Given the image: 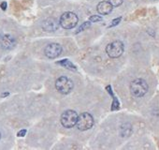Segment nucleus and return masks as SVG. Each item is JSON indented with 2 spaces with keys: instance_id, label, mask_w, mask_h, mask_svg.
I'll use <instances>...</instances> for the list:
<instances>
[{
  "instance_id": "12",
  "label": "nucleus",
  "mask_w": 159,
  "mask_h": 150,
  "mask_svg": "<svg viewBox=\"0 0 159 150\" xmlns=\"http://www.w3.org/2000/svg\"><path fill=\"white\" fill-rule=\"evenodd\" d=\"M132 132V127L130 124H124L121 127V135L122 137H129Z\"/></svg>"
},
{
  "instance_id": "11",
  "label": "nucleus",
  "mask_w": 159,
  "mask_h": 150,
  "mask_svg": "<svg viewBox=\"0 0 159 150\" xmlns=\"http://www.w3.org/2000/svg\"><path fill=\"white\" fill-rule=\"evenodd\" d=\"M56 64H58V65H60V66H62V67H64V68H66V69H70V70L77 71L76 66L73 65L72 62L70 61L69 59H62V60H60V61H57Z\"/></svg>"
},
{
  "instance_id": "13",
  "label": "nucleus",
  "mask_w": 159,
  "mask_h": 150,
  "mask_svg": "<svg viewBox=\"0 0 159 150\" xmlns=\"http://www.w3.org/2000/svg\"><path fill=\"white\" fill-rule=\"evenodd\" d=\"M90 27H91V22H90V21H88V22H84L83 23H81V26H80V27L78 28V30H77V32H76V33L82 32L83 30H85V29L89 28Z\"/></svg>"
},
{
  "instance_id": "8",
  "label": "nucleus",
  "mask_w": 159,
  "mask_h": 150,
  "mask_svg": "<svg viewBox=\"0 0 159 150\" xmlns=\"http://www.w3.org/2000/svg\"><path fill=\"white\" fill-rule=\"evenodd\" d=\"M59 23L54 18H48L42 22V29L46 32H54L58 29Z\"/></svg>"
},
{
  "instance_id": "9",
  "label": "nucleus",
  "mask_w": 159,
  "mask_h": 150,
  "mask_svg": "<svg viewBox=\"0 0 159 150\" xmlns=\"http://www.w3.org/2000/svg\"><path fill=\"white\" fill-rule=\"evenodd\" d=\"M16 45V40L10 35H4L0 39V46L5 50H10Z\"/></svg>"
},
{
  "instance_id": "1",
  "label": "nucleus",
  "mask_w": 159,
  "mask_h": 150,
  "mask_svg": "<svg viewBox=\"0 0 159 150\" xmlns=\"http://www.w3.org/2000/svg\"><path fill=\"white\" fill-rule=\"evenodd\" d=\"M149 86L145 80L135 79L130 84V93L135 98H141L148 92Z\"/></svg>"
},
{
  "instance_id": "6",
  "label": "nucleus",
  "mask_w": 159,
  "mask_h": 150,
  "mask_svg": "<svg viewBox=\"0 0 159 150\" xmlns=\"http://www.w3.org/2000/svg\"><path fill=\"white\" fill-rule=\"evenodd\" d=\"M73 86H74L73 82L66 76H60L55 81V88L59 93L64 95L70 94L72 91Z\"/></svg>"
},
{
  "instance_id": "10",
  "label": "nucleus",
  "mask_w": 159,
  "mask_h": 150,
  "mask_svg": "<svg viewBox=\"0 0 159 150\" xmlns=\"http://www.w3.org/2000/svg\"><path fill=\"white\" fill-rule=\"evenodd\" d=\"M112 5L109 1H101L97 7V10L101 15H108L112 11Z\"/></svg>"
},
{
  "instance_id": "4",
  "label": "nucleus",
  "mask_w": 159,
  "mask_h": 150,
  "mask_svg": "<svg viewBox=\"0 0 159 150\" xmlns=\"http://www.w3.org/2000/svg\"><path fill=\"white\" fill-rule=\"evenodd\" d=\"M79 115L73 110H66L61 115V124L66 129H71L76 126Z\"/></svg>"
},
{
  "instance_id": "19",
  "label": "nucleus",
  "mask_w": 159,
  "mask_h": 150,
  "mask_svg": "<svg viewBox=\"0 0 159 150\" xmlns=\"http://www.w3.org/2000/svg\"><path fill=\"white\" fill-rule=\"evenodd\" d=\"M6 96H9V93H4L1 95V97H6Z\"/></svg>"
},
{
  "instance_id": "18",
  "label": "nucleus",
  "mask_w": 159,
  "mask_h": 150,
  "mask_svg": "<svg viewBox=\"0 0 159 150\" xmlns=\"http://www.w3.org/2000/svg\"><path fill=\"white\" fill-rule=\"evenodd\" d=\"M7 6H8V4H7V2H5V1L0 4V8H1L3 10H7Z\"/></svg>"
},
{
  "instance_id": "17",
  "label": "nucleus",
  "mask_w": 159,
  "mask_h": 150,
  "mask_svg": "<svg viewBox=\"0 0 159 150\" xmlns=\"http://www.w3.org/2000/svg\"><path fill=\"white\" fill-rule=\"evenodd\" d=\"M26 134V130H22V131H20L17 133V136H19V137H24Z\"/></svg>"
},
{
  "instance_id": "14",
  "label": "nucleus",
  "mask_w": 159,
  "mask_h": 150,
  "mask_svg": "<svg viewBox=\"0 0 159 150\" xmlns=\"http://www.w3.org/2000/svg\"><path fill=\"white\" fill-rule=\"evenodd\" d=\"M112 7H119L123 4V0H108Z\"/></svg>"
},
{
  "instance_id": "15",
  "label": "nucleus",
  "mask_w": 159,
  "mask_h": 150,
  "mask_svg": "<svg viewBox=\"0 0 159 150\" xmlns=\"http://www.w3.org/2000/svg\"><path fill=\"white\" fill-rule=\"evenodd\" d=\"M90 22H93V23H97V22H101L102 21V17L98 16V15H92L89 19Z\"/></svg>"
},
{
  "instance_id": "16",
  "label": "nucleus",
  "mask_w": 159,
  "mask_h": 150,
  "mask_svg": "<svg viewBox=\"0 0 159 150\" xmlns=\"http://www.w3.org/2000/svg\"><path fill=\"white\" fill-rule=\"evenodd\" d=\"M121 20H122V17H118V18H116V19H114L112 22H111V24L109 27H115V26H117V24L121 22Z\"/></svg>"
},
{
  "instance_id": "3",
  "label": "nucleus",
  "mask_w": 159,
  "mask_h": 150,
  "mask_svg": "<svg viewBox=\"0 0 159 150\" xmlns=\"http://www.w3.org/2000/svg\"><path fill=\"white\" fill-rule=\"evenodd\" d=\"M125 51L124 43L121 40L112 41L106 47V53L110 58H118L120 57Z\"/></svg>"
},
{
  "instance_id": "2",
  "label": "nucleus",
  "mask_w": 159,
  "mask_h": 150,
  "mask_svg": "<svg viewBox=\"0 0 159 150\" xmlns=\"http://www.w3.org/2000/svg\"><path fill=\"white\" fill-rule=\"evenodd\" d=\"M78 22H79V18L77 14L71 11H66L63 13L62 16L60 17L59 23L65 29H72L78 24Z\"/></svg>"
},
{
  "instance_id": "5",
  "label": "nucleus",
  "mask_w": 159,
  "mask_h": 150,
  "mask_svg": "<svg viewBox=\"0 0 159 150\" xmlns=\"http://www.w3.org/2000/svg\"><path fill=\"white\" fill-rule=\"evenodd\" d=\"M94 125V117L89 113H82L78 116L76 126L79 131H88L93 127Z\"/></svg>"
},
{
  "instance_id": "7",
  "label": "nucleus",
  "mask_w": 159,
  "mask_h": 150,
  "mask_svg": "<svg viewBox=\"0 0 159 150\" xmlns=\"http://www.w3.org/2000/svg\"><path fill=\"white\" fill-rule=\"evenodd\" d=\"M62 53V46L58 43H50L44 49V54L48 58L54 59Z\"/></svg>"
},
{
  "instance_id": "20",
  "label": "nucleus",
  "mask_w": 159,
  "mask_h": 150,
  "mask_svg": "<svg viewBox=\"0 0 159 150\" xmlns=\"http://www.w3.org/2000/svg\"><path fill=\"white\" fill-rule=\"evenodd\" d=\"M0 139H1V133H0Z\"/></svg>"
}]
</instances>
